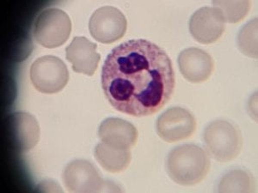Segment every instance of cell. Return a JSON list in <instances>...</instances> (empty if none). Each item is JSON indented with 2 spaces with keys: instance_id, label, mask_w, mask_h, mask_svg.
<instances>
[{
  "instance_id": "1",
  "label": "cell",
  "mask_w": 258,
  "mask_h": 193,
  "mask_svg": "<svg viewBox=\"0 0 258 193\" xmlns=\"http://www.w3.org/2000/svg\"><path fill=\"white\" fill-rule=\"evenodd\" d=\"M101 83L110 105L134 117L153 115L172 96L173 65L164 49L151 41H126L107 56Z\"/></svg>"
},
{
  "instance_id": "2",
  "label": "cell",
  "mask_w": 258,
  "mask_h": 193,
  "mask_svg": "<svg viewBox=\"0 0 258 193\" xmlns=\"http://www.w3.org/2000/svg\"><path fill=\"white\" fill-rule=\"evenodd\" d=\"M206 150L196 144H182L169 153L166 170L170 178L181 185H193L205 178L210 169Z\"/></svg>"
},
{
  "instance_id": "3",
  "label": "cell",
  "mask_w": 258,
  "mask_h": 193,
  "mask_svg": "<svg viewBox=\"0 0 258 193\" xmlns=\"http://www.w3.org/2000/svg\"><path fill=\"white\" fill-rule=\"evenodd\" d=\"M203 142L207 153L220 162L236 158L243 144L240 130L226 120H215L210 122L203 132Z\"/></svg>"
},
{
  "instance_id": "4",
  "label": "cell",
  "mask_w": 258,
  "mask_h": 193,
  "mask_svg": "<svg viewBox=\"0 0 258 193\" xmlns=\"http://www.w3.org/2000/svg\"><path fill=\"white\" fill-rule=\"evenodd\" d=\"M72 32L69 16L62 10H44L36 18L33 28L35 41L42 47L55 48L64 45Z\"/></svg>"
},
{
  "instance_id": "5",
  "label": "cell",
  "mask_w": 258,
  "mask_h": 193,
  "mask_svg": "<svg viewBox=\"0 0 258 193\" xmlns=\"http://www.w3.org/2000/svg\"><path fill=\"white\" fill-rule=\"evenodd\" d=\"M62 178L64 186L70 192L112 191L109 188H114L112 182L106 181L102 178L99 171L91 161L82 159L69 162L64 167Z\"/></svg>"
},
{
  "instance_id": "6",
  "label": "cell",
  "mask_w": 258,
  "mask_h": 193,
  "mask_svg": "<svg viewBox=\"0 0 258 193\" xmlns=\"http://www.w3.org/2000/svg\"><path fill=\"white\" fill-rule=\"evenodd\" d=\"M30 75L34 87L45 94L61 91L69 81L67 65L55 56H43L36 59L31 65Z\"/></svg>"
},
{
  "instance_id": "7",
  "label": "cell",
  "mask_w": 258,
  "mask_h": 193,
  "mask_svg": "<svg viewBox=\"0 0 258 193\" xmlns=\"http://www.w3.org/2000/svg\"><path fill=\"white\" fill-rule=\"evenodd\" d=\"M127 22L123 13L113 6H103L91 16L89 30L91 36L103 44H111L123 37Z\"/></svg>"
},
{
  "instance_id": "8",
  "label": "cell",
  "mask_w": 258,
  "mask_h": 193,
  "mask_svg": "<svg viewBox=\"0 0 258 193\" xmlns=\"http://www.w3.org/2000/svg\"><path fill=\"white\" fill-rule=\"evenodd\" d=\"M197 129V120L187 109H168L157 120V133L163 140L172 143L191 137Z\"/></svg>"
},
{
  "instance_id": "9",
  "label": "cell",
  "mask_w": 258,
  "mask_h": 193,
  "mask_svg": "<svg viewBox=\"0 0 258 193\" xmlns=\"http://www.w3.org/2000/svg\"><path fill=\"white\" fill-rule=\"evenodd\" d=\"M7 132L13 149L19 153L30 151L38 144L40 126L32 114L16 112L7 120Z\"/></svg>"
},
{
  "instance_id": "10",
  "label": "cell",
  "mask_w": 258,
  "mask_h": 193,
  "mask_svg": "<svg viewBox=\"0 0 258 193\" xmlns=\"http://www.w3.org/2000/svg\"><path fill=\"white\" fill-rule=\"evenodd\" d=\"M226 22L215 7H203L194 13L189 21V32L201 44H211L223 35Z\"/></svg>"
},
{
  "instance_id": "11",
  "label": "cell",
  "mask_w": 258,
  "mask_h": 193,
  "mask_svg": "<svg viewBox=\"0 0 258 193\" xmlns=\"http://www.w3.org/2000/svg\"><path fill=\"white\" fill-rule=\"evenodd\" d=\"M179 70L185 79L193 83L205 82L214 70V60L209 53L197 47H190L178 56Z\"/></svg>"
},
{
  "instance_id": "12",
  "label": "cell",
  "mask_w": 258,
  "mask_h": 193,
  "mask_svg": "<svg viewBox=\"0 0 258 193\" xmlns=\"http://www.w3.org/2000/svg\"><path fill=\"white\" fill-rule=\"evenodd\" d=\"M97 48L96 43L84 36H77L67 47L66 58L72 64L74 71L91 76L97 70L101 59Z\"/></svg>"
},
{
  "instance_id": "13",
  "label": "cell",
  "mask_w": 258,
  "mask_h": 193,
  "mask_svg": "<svg viewBox=\"0 0 258 193\" xmlns=\"http://www.w3.org/2000/svg\"><path fill=\"white\" fill-rule=\"evenodd\" d=\"M101 142L118 149H130L138 140V131L132 123L119 118H108L98 128Z\"/></svg>"
},
{
  "instance_id": "14",
  "label": "cell",
  "mask_w": 258,
  "mask_h": 193,
  "mask_svg": "<svg viewBox=\"0 0 258 193\" xmlns=\"http://www.w3.org/2000/svg\"><path fill=\"white\" fill-rule=\"evenodd\" d=\"M95 157L102 167L110 173H120L131 162L132 155L130 149H118L101 142L97 144Z\"/></svg>"
},
{
  "instance_id": "15",
  "label": "cell",
  "mask_w": 258,
  "mask_h": 193,
  "mask_svg": "<svg viewBox=\"0 0 258 193\" xmlns=\"http://www.w3.org/2000/svg\"><path fill=\"white\" fill-rule=\"evenodd\" d=\"M255 178L245 169H232L220 178L217 191L220 193H251L255 191Z\"/></svg>"
},
{
  "instance_id": "16",
  "label": "cell",
  "mask_w": 258,
  "mask_h": 193,
  "mask_svg": "<svg viewBox=\"0 0 258 193\" xmlns=\"http://www.w3.org/2000/svg\"><path fill=\"white\" fill-rule=\"evenodd\" d=\"M237 43L243 54L249 58H257V18L249 21L241 28Z\"/></svg>"
},
{
  "instance_id": "17",
  "label": "cell",
  "mask_w": 258,
  "mask_h": 193,
  "mask_svg": "<svg viewBox=\"0 0 258 193\" xmlns=\"http://www.w3.org/2000/svg\"><path fill=\"white\" fill-rule=\"evenodd\" d=\"M213 6L223 16L229 24H237L246 17L250 9L249 1H214Z\"/></svg>"
}]
</instances>
